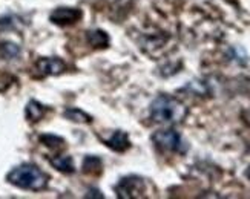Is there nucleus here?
Listing matches in <instances>:
<instances>
[{"label":"nucleus","instance_id":"nucleus-12","mask_svg":"<svg viewBox=\"0 0 250 199\" xmlns=\"http://www.w3.org/2000/svg\"><path fill=\"white\" fill-rule=\"evenodd\" d=\"M63 117L68 118L69 121H74V123H84V124H88V123H91V121H92L91 115H88L86 112H83V110L75 109V107L64 110Z\"/></svg>","mask_w":250,"mask_h":199},{"label":"nucleus","instance_id":"nucleus-5","mask_svg":"<svg viewBox=\"0 0 250 199\" xmlns=\"http://www.w3.org/2000/svg\"><path fill=\"white\" fill-rule=\"evenodd\" d=\"M82 11L77 8H66V6H62V8H56L51 13L49 20L52 21L54 25H72L75 21H79L82 19Z\"/></svg>","mask_w":250,"mask_h":199},{"label":"nucleus","instance_id":"nucleus-3","mask_svg":"<svg viewBox=\"0 0 250 199\" xmlns=\"http://www.w3.org/2000/svg\"><path fill=\"white\" fill-rule=\"evenodd\" d=\"M154 144L165 152H184V142L181 135L175 129H161L152 135Z\"/></svg>","mask_w":250,"mask_h":199},{"label":"nucleus","instance_id":"nucleus-1","mask_svg":"<svg viewBox=\"0 0 250 199\" xmlns=\"http://www.w3.org/2000/svg\"><path fill=\"white\" fill-rule=\"evenodd\" d=\"M188 107L170 95H158L150 103V118L161 124H177L186 118Z\"/></svg>","mask_w":250,"mask_h":199},{"label":"nucleus","instance_id":"nucleus-9","mask_svg":"<svg viewBox=\"0 0 250 199\" xmlns=\"http://www.w3.org/2000/svg\"><path fill=\"white\" fill-rule=\"evenodd\" d=\"M25 114L29 121L36 123V121H40L43 118V115H45V107H43V104H40L39 101H36V100H31V101L26 104Z\"/></svg>","mask_w":250,"mask_h":199},{"label":"nucleus","instance_id":"nucleus-14","mask_svg":"<svg viewBox=\"0 0 250 199\" xmlns=\"http://www.w3.org/2000/svg\"><path fill=\"white\" fill-rule=\"evenodd\" d=\"M40 141H42L45 146L51 147V149H60V147H63V144H64L63 138H60V137H57V135H51V134L42 135V137H40Z\"/></svg>","mask_w":250,"mask_h":199},{"label":"nucleus","instance_id":"nucleus-4","mask_svg":"<svg viewBox=\"0 0 250 199\" xmlns=\"http://www.w3.org/2000/svg\"><path fill=\"white\" fill-rule=\"evenodd\" d=\"M115 192L123 199L141 198L145 192V181L138 178V176H126V178H123L117 184Z\"/></svg>","mask_w":250,"mask_h":199},{"label":"nucleus","instance_id":"nucleus-17","mask_svg":"<svg viewBox=\"0 0 250 199\" xmlns=\"http://www.w3.org/2000/svg\"><path fill=\"white\" fill-rule=\"evenodd\" d=\"M246 176H247V178L250 179V165H249V169L246 170Z\"/></svg>","mask_w":250,"mask_h":199},{"label":"nucleus","instance_id":"nucleus-11","mask_svg":"<svg viewBox=\"0 0 250 199\" xmlns=\"http://www.w3.org/2000/svg\"><path fill=\"white\" fill-rule=\"evenodd\" d=\"M103 167V161L99 157H92V155H88L83 159V172L84 173H91V175H97L102 172Z\"/></svg>","mask_w":250,"mask_h":199},{"label":"nucleus","instance_id":"nucleus-13","mask_svg":"<svg viewBox=\"0 0 250 199\" xmlns=\"http://www.w3.org/2000/svg\"><path fill=\"white\" fill-rule=\"evenodd\" d=\"M20 54V48L13 41H3L0 43V55L6 60H13L16 57H19Z\"/></svg>","mask_w":250,"mask_h":199},{"label":"nucleus","instance_id":"nucleus-2","mask_svg":"<svg viewBox=\"0 0 250 199\" xmlns=\"http://www.w3.org/2000/svg\"><path fill=\"white\" fill-rule=\"evenodd\" d=\"M6 179L19 189L40 192L48 185V175L43 173L34 164H21L19 167L13 169L8 175Z\"/></svg>","mask_w":250,"mask_h":199},{"label":"nucleus","instance_id":"nucleus-10","mask_svg":"<svg viewBox=\"0 0 250 199\" xmlns=\"http://www.w3.org/2000/svg\"><path fill=\"white\" fill-rule=\"evenodd\" d=\"M88 43L92 48H106L107 43H109V37L104 31L94 29L88 32Z\"/></svg>","mask_w":250,"mask_h":199},{"label":"nucleus","instance_id":"nucleus-15","mask_svg":"<svg viewBox=\"0 0 250 199\" xmlns=\"http://www.w3.org/2000/svg\"><path fill=\"white\" fill-rule=\"evenodd\" d=\"M92 196H97V198H100V199L103 198V195H100V192H99V190H92V189H91V190H89V193L86 195V198H92Z\"/></svg>","mask_w":250,"mask_h":199},{"label":"nucleus","instance_id":"nucleus-6","mask_svg":"<svg viewBox=\"0 0 250 199\" xmlns=\"http://www.w3.org/2000/svg\"><path fill=\"white\" fill-rule=\"evenodd\" d=\"M36 68L42 75H59L64 69H66V64L60 59H39L36 63Z\"/></svg>","mask_w":250,"mask_h":199},{"label":"nucleus","instance_id":"nucleus-8","mask_svg":"<svg viewBox=\"0 0 250 199\" xmlns=\"http://www.w3.org/2000/svg\"><path fill=\"white\" fill-rule=\"evenodd\" d=\"M49 162L52 164V167H56L57 170L63 172V173H74L75 167H74V159L68 155L64 157H54L49 159Z\"/></svg>","mask_w":250,"mask_h":199},{"label":"nucleus","instance_id":"nucleus-16","mask_svg":"<svg viewBox=\"0 0 250 199\" xmlns=\"http://www.w3.org/2000/svg\"><path fill=\"white\" fill-rule=\"evenodd\" d=\"M243 117H244V121L246 123L250 126V109H247V110H244V114H243Z\"/></svg>","mask_w":250,"mask_h":199},{"label":"nucleus","instance_id":"nucleus-7","mask_svg":"<svg viewBox=\"0 0 250 199\" xmlns=\"http://www.w3.org/2000/svg\"><path fill=\"white\" fill-rule=\"evenodd\" d=\"M106 144H107V147H111L115 152H125L126 149H129L130 142H129V138H127L126 132L117 130L115 134L106 141Z\"/></svg>","mask_w":250,"mask_h":199}]
</instances>
